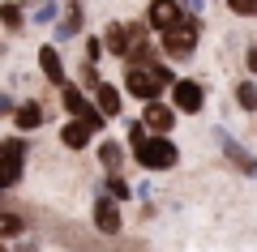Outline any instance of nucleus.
I'll return each mask as SVG.
<instances>
[{"mask_svg": "<svg viewBox=\"0 0 257 252\" xmlns=\"http://www.w3.org/2000/svg\"><path fill=\"white\" fill-rule=\"evenodd\" d=\"M128 150H133V158H138L142 171H172L176 162H180V150H176L172 137H155L142 120H128Z\"/></svg>", "mask_w": 257, "mask_h": 252, "instance_id": "obj_1", "label": "nucleus"}, {"mask_svg": "<svg viewBox=\"0 0 257 252\" xmlns=\"http://www.w3.org/2000/svg\"><path fill=\"white\" fill-rule=\"evenodd\" d=\"M176 73L167 60H150V64H133V69H124V94H133V99L142 103H159L163 94H172L176 86Z\"/></svg>", "mask_w": 257, "mask_h": 252, "instance_id": "obj_2", "label": "nucleus"}, {"mask_svg": "<svg viewBox=\"0 0 257 252\" xmlns=\"http://www.w3.org/2000/svg\"><path fill=\"white\" fill-rule=\"evenodd\" d=\"M202 26H206V22L197 18V13H189L180 26H172L167 35H159V52H163V60H189V56L197 52V43H202Z\"/></svg>", "mask_w": 257, "mask_h": 252, "instance_id": "obj_3", "label": "nucleus"}, {"mask_svg": "<svg viewBox=\"0 0 257 252\" xmlns=\"http://www.w3.org/2000/svg\"><path fill=\"white\" fill-rule=\"evenodd\" d=\"M26 175V141L22 137H0V192H9Z\"/></svg>", "mask_w": 257, "mask_h": 252, "instance_id": "obj_4", "label": "nucleus"}, {"mask_svg": "<svg viewBox=\"0 0 257 252\" xmlns=\"http://www.w3.org/2000/svg\"><path fill=\"white\" fill-rule=\"evenodd\" d=\"M167 103H172L180 116H197V111L206 107V86L197 77H180L172 86V94H167Z\"/></svg>", "mask_w": 257, "mask_h": 252, "instance_id": "obj_5", "label": "nucleus"}, {"mask_svg": "<svg viewBox=\"0 0 257 252\" xmlns=\"http://www.w3.org/2000/svg\"><path fill=\"white\" fill-rule=\"evenodd\" d=\"M90 222H94V231H103V235H120V231H124L120 201H111L107 192H94V201H90Z\"/></svg>", "mask_w": 257, "mask_h": 252, "instance_id": "obj_6", "label": "nucleus"}, {"mask_svg": "<svg viewBox=\"0 0 257 252\" xmlns=\"http://www.w3.org/2000/svg\"><path fill=\"white\" fill-rule=\"evenodd\" d=\"M184 18H189V13H184L180 0H150L146 5V26L155 30V35H167V30L180 26Z\"/></svg>", "mask_w": 257, "mask_h": 252, "instance_id": "obj_7", "label": "nucleus"}, {"mask_svg": "<svg viewBox=\"0 0 257 252\" xmlns=\"http://www.w3.org/2000/svg\"><path fill=\"white\" fill-rule=\"evenodd\" d=\"M219 150H223V158H227V162L236 167L240 175L257 180V158H253V154H248V150H244V145H240L231 133H223V128H219Z\"/></svg>", "mask_w": 257, "mask_h": 252, "instance_id": "obj_8", "label": "nucleus"}, {"mask_svg": "<svg viewBox=\"0 0 257 252\" xmlns=\"http://www.w3.org/2000/svg\"><path fill=\"white\" fill-rule=\"evenodd\" d=\"M39 73H43V81H52L56 90L69 86V69H64V56H60V47H56V43L39 47Z\"/></svg>", "mask_w": 257, "mask_h": 252, "instance_id": "obj_9", "label": "nucleus"}, {"mask_svg": "<svg viewBox=\"0 0 257 252\" xmlns=\"http://www.w3.org/2000/svg\"><path fill=\"white\" fill-rule=\"evenodd\" d=\"M176 116H180V111H176L172 103H163V99H159V103H146V111H142V124H146L155 137H172Z\"/></svg>", "mask_w": 257, "mask_h": 252, "instance_id": "obj_10", "label": "nucleus"}, {"mask_svg": "<svg viewBox=\"0 0 257 252\" xmlns=\"http://www.w3.org/2000/svg\"><path fill=\"white\" fill-rule=\"evenodd\" d=\"M86 26L82 0H60V18H56V39H77Z\"/></svg>", "mask_w": 257, "mask_h": 252, "instance_id": "obj_11", "label": "nucleus"}, {"mask_svg": "<svg viewBox=\"0 0 257 252\" xmlns=\"http://www.w3.org/2000/svg\"><path fill=\"white\" fill-rule=\"evenodd\" d=\"M128 145L124 141H116V137H99V145H94V158L103 162V171L107 175H120V167H124V158H128Z\"/></svg>", "mask_w": 257, "mask_h": 252, "instance_id": "obj_12", "label": "nucleus"}, {"mask_svg": "<svg viewBox=\"0 0 257 252\" xmlns=\"http://www.w3.org/2000/svg\"><path fill=\"white\" fill-rule=\"evenodd\" d=\"M43 103L39 99H22L18 103V111H13V128H18V133H39V128H43Z\"/></svg>", "mask_w": 257, "mask_h": 252, "instance_id": "obj_13", "label": "nucleus"}, {"mask_svg": "<svg viewBox=\"0 0 257 252\" xmlns=\"http://www.w3.org/2000/svg\"><path fill=\"white\" fill-rule=\"evenodd\" d=\"M94 103H99V111L107 120H116L120 111H124V90H120L116 81H99V86H94Z\"/></svg>", "mask_w": 257, "mask_h": 252, "instance_id": "obj_14", "label": "nucleus"}, {"mask_svg": "<svg viewBox=\"0 0 257 252\" xmlns=\"http://www.w3.org/2000/svg\"><path fill=\"white\" fill-rule=\"evenodd\" d=\"M94 137H99V133H94L86 120H69V124H60V145H64V150H86Z\"/></svg>", "mask_w": 257, "mask_h": 252, "instance_id": "obj_15", "label": "nucleus"}, {"mask_svg": "<svg viewBox=\"0 0 257 252\" xmlns=\"http://www.w3.org/2000/svg\"><path fill=\"white\" fill-rule=\"evenodd\" d=\"M0 26H5V35H22L30 26V9L18 0H0Z\"/></svg>", "mask_w": 257, "mask_h": 252, "instance_id": "obj_16", "label": "nucleus"}, {"mask_svg": "<svg viewBox=\"0 0 257 252\" xmlns=\"http://www.w3.org/2000/svg\"><path fill=\"white\" fill-rule=\"evenodd\" d=\"M60 18V0H35L30 5V26H52Z\"/></svg>", "mask_w": 257, "mask_h": 252, "instance_id": "obj_17", "label": "nucleus"}, {"mask_svg": "<svg viewBox=\"0 0 257 252\" xmlns=\"http://www.w3.org/2000/svg\"><path fill=\"white\" fill-rule=\"evenodd\" d=\"M236 107L248 111V116H257V77L236 81Z\"/></svg>", "mask_w": 257, "mask_h": 252, "instance_id": "obj_18", "label": "nucleus"}, {"mask_svg": "<svg viewBox=\"0 0 257 252\" xmlns=\"http://www.w3.org/2000/svg\"><path fill=\"white\" fill-rule=\"evenodd\" d=\"M26 235V218L13 209H0V239H22Z\"/></svg>", "mask_w": 257, "mask_h": 252, "instance_id": "obj_19", "label": "nucleus"}, {"mask_svg": "<svg viewBox=\"0 0 257 252\" xmlns=\"http://www.w3.org/2000/svg\"><path fill=\"white\" fill-rule=\"evenodd\" d=\"M103 192H107L111 201H120V205H124V201H133V188H128V180H124V175H107Z\"/></svg>", "mask_w": 257, "mask_h": 252, "instance_id": "obj_20", "label": "nucleus"}, {"mask_svg": "<svg viewBox=\"0 0 257 252\" xmlns=\"http://www.w3.org/2000/svg\"><path fill=\"white\" fill-rule=\"evenodd\" d=\"M103 56H107V43H103V35H86V64H99Z\"/></svg>", "mask_w": 257, "mask_h": 252, "instance_id": "obj_21", "label": "nucleus"}, {"mask_svg": "<svg viewBox=\"0 0 257 252\" xmlns=\"http://www.w3.org/2000/svg\"><path fill=\"white\" fill-rule=\"evenodd\" d=\"M227 9L236 18H257V0H227Z\"/></svg>", "mask_w": 257, "mask_h": 252, "instance_id": "obj_22", "label": "nucleus"}, {"mask_svg": "<svg viewBox=\"0 0 257 252\" xmlns=\"http://www.w3.org/2000/svg\"><path fill=\"white\" fill-rule=\"evenodd\" d=\"M244 69H248V77H257V43L244 47Z\"/></svg>", "mask_w": 257, "mask_h": 252, "instance_id": "obj_23", "label": "nucleus"}, {"mask_svg": "<svg viewBox=\"0 0 257 252\" xmlns=\"http://www.w3.org/2000/svg\"><path fill=\"white\" fill-rule=\"evenodd\" d=\"M13 111H18V103H13V94H5V90H0V116H9V120H13Z\"/></svg>", "mask_w": 257, "mask_h": 252, "instance_id": "obj_24", "label": "nucleus"}, {"mask_svg": "<svg viewBox=\"0 0 257 252\" xmlns=\"http://www.w3.org/2000/svg\"><path fill=\"white\" fill-rule=\"evenodd\" d=\"M0 252H9V248H5V239H0Z\"/></svg>", "mask_w": 257, "mask_h": 252, "instance_id": "obj_25", "label": "nucleus"}]
</instances>
